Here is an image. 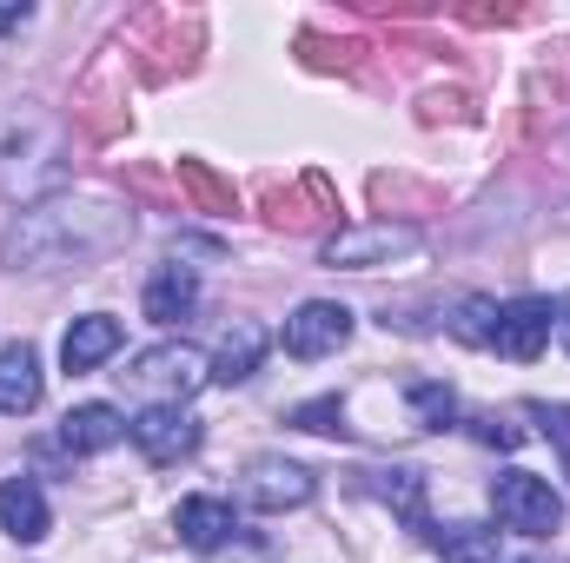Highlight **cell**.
Here are the masks:
<instances>
[{"label": "cell", "instance_id": "obj_9", "mask_svg": "<svg viewBox=\"0 0 570 563\" xmlns=\"http://www.w3.org/2000/svg\"><path fill=\"white\" fill-rule=\"evenodd\" d=\"M544 345H551V298H511V305H498V338H491V352L531 365V358H544Z\"/></svg>", "mask_w": 570, "mask_h": 563}, {"label": "cell", "instance_id": "obj_16", "mask_svg": "<svg viewBox=\"0 0 570 563\" xmlns=\"http://www.w3.org/2000/svg\"><path fill=\"white\" fill-rule=\"evenodd\" d=\"M266 325H253V318H239L226 338H219V352H213V385H246L253 372H259V358H266Z\"/></svg>", "mask_w": 570, "mask_h": 563}, {"label": "cell", "instance_id": "obj_2", "mask_svg": "<svg viewBox=\"0 0 570 563\" xmlns=\"http://www.w3.org/2000/svg\"><path fill=\"white\" fill-rule=\"evenodd\" d=\"M33 127H40V113H13V120H7V140H0V199H20V213L40 206V199H53V192L67 186L60 140L33 152V146H27Z\"/></svg>", "mask_w": 570, "mask_h": 563}, {"label": "cell", "instance_id": "obj_8", "mask_svg": "<svg viewBox=\"0 0 570 563\" xmlns=\"http://www.w3.org/2000/svg\"><path fill=\"white\" fill-rule=\"evenodd\" d=\"M127 437L140 444L146 464H179L199 451V418L186 405H146L140 418H127Z\"/></svg>", "mask_w": 570, "mask_h": 563}, {"label": "cell", "instance_id": "obj_7", "mask_svg": "<svg viewBox=\"0 0 570 563\" xmlns=\"http://www.w3.org/2000/svg\"><path fill=\"white\" fill-rule=\"evenodd\" d=\"M279 338H285V352L305 358V365H312V358H332V352L352 345V312H345L338 298H305V305L285 318Z\"/></svg>", "mask_w": 570, "mask_h": 563}, {"label": "cell", "instance_id": "obj_10", "mask_svg": "<svg viewBox=\"0 0 570 563\" xmlns=\"http://www.w3.org/2000/svg\"><path fill=\"white\" fill-rule=\"evenodd\" d=\"M120 345H127L120 318H107V312H87V318H73V325H67V338H60V365H67L73 378H87V372H100V365H107Z\"/></svg>", "mask_w": 570, "mask_h": 563}, {"label": "cell", "instance_id": "obj_14", "mask_svg": "<svg viewBox=\"0 0 570 563\" xmlns=\"http://www.w3.org/2000/svg\"><path fill=\"white\" fill-rule=\"evenodd\" d=\"M140 305H146V318L153 325H179V318H193V305H199V273L193 266H159L153 279H146V292H140Z\"/></svg>", "mask_w": 570, "mask_h": 563}, {"label": "cell", "instance_id": "obj_24", "mask_svg": "<svg viewBox=\"0 0 570 563\" xmlns=\"http://www.w3.org/2000/svg\"><path fill=\"white\" fill-rule=\"evenodd\" d=\"M551 338H558V345L570 352V292L558 298V305H551Z\"/></svg>", "mask_w": 570, "mask_h": 563}, {"label": "cell", "instance_id": "obj_3", "mask_svg": "<svg viewBox=\"0 0 570 563\" xmlns=\"http://www.w3.org/2000/svg\"><path fill=\"white\" fill-rule=\"evenodd\" d=\"M491 511L518 537H551L564 524V491L551 477H538V471H498L491 477Z\"/></svg>", "mask_w": 570, "mask_h": 563}, {"label": "cell", "instance_id": "obj_18", "mask_svg": "<svg viewBox=\"0 0 570 563\" xmlns=\"http://www.w3.org/2000/svg\"><path fill=\"white\" fill-rule=\"evenodd\" d=\"M372 491L405 517V524H419V531H431V517H425V477L419 471H379L372 477Z\"/></svg>", "mask_w": 570, "mask_h": 563}, {"label": "cell", "instance_id": "obj_11", "mask_svg": "<svg viewBox=\"0 0 570 563\" xmlns=\"http://www.w3.org/2000/svg\"><path fill=\"white\" fill-rule=\"evenodd\" d=\"M173 531H179V544H186V551H206V557H219V551L239 537V524H233V504H226V497H179Z\"/></svg>", "mask_w": 570, "mask_h": 563}, {"label": "cell", "instance_id": "obj_13", "mask_svg": "<svg viewBox=\"0 0 570 563\" xmlns=\"http://www.w3.org/2000/svg\"><path fill=\"white\" fill-rule=\"evenodd\" d=\"M40 392H47V378H40V352L20 338V345H7L0 352V418H27L33 405H40Z\"/></svg>", "mask_w": 570, "mask_h": 563}, {"label": "cell", "instance_id": "obj_5", "mask_svg": "<svg viewBox=\"0 0 570 563\" xmlns=\"http://www.w3.org/2000/svg\"><path fill=\"white\" fill-rule=\"evenodd\" d=\"M120 378L140 392L146 405H186V398L213 378V358L193 352V345H153V352H140Z\"/></svg>", "mask_w": 570, "mask_h": 563}, {"label": "cell", "instance_id": "obj_12", "mask_svg": "<svg viewBox=\"0 0 570 563\" xmlns=\"http://www.w3.org/2000/svg\"><path fill=\"white\" fill-rule=\"evenodd\" d=\"M0 531L13 544H40L53 531V511H47V491L33 477H0Z\"/></svg>", "mask_w": 570, "mask_h": 563}, {"label": "cell", "instance_id": "obj_21", "mask_svg": "<svg viewBox=\"0 0 570 563\" xmlns=\"http://www.w3.org/2000/svg\"><path fill=\"white\" fill-rule=\"evenodd\" d=\"M285 424L332 437V431H345V405H338V398H312V405H292V412H285Z\"/></svg>", "mask_w": 570, "mask_h": 563}, {"label": "cell", "instance_id": "obj_23", "mask_svg": "<svg viewBox=\"0 0 570 563\" xmlns=\"http://www.w3.org/2000/svg\"><path fill=\"white\" fill-rule=\"evenodd\" d=\"M478 437H484V444H498V451H518V444H524V431H518L511 418H498V412H484V418H478Z\"/></svg>", "mask_w": 570, "mask_h": 563}, {"label": "cell", "instance_id": "obj_4", "mask_svg": "<svg viewBox=\"0 0 570 563\" xmlns=\"http://www.w3.org/2000/svg\"><path fill=\"white\" fill-rule=\"evenodd\" d=\"M419 246H425L419 226H405V219H365V226H345V233L325 239V266L332 273H379L392 259H412Z\"/></svg>", "mask_w": 570, "mask_h": 563}, {"label": "cell", "instance_id": "obj_19", "mask_svg": "<svg viewBox=\"0 0 570 563\" xmlns=\"http://www.w3.org/2000/svg\"><path fill=\"white\" fill-rule=\"evenodd\" d=\"M451 338H464V345H484V352H491V338H498V298H464V305H458V318H451Z\"/></svg>", "mask_w": 570, "mask_h": 563}, {"label": "cell", "instance_id": "obj_20", "mask_svg": "<svg viewBox=\"0 0 570 563\" xmlns=\"http://www.w3.org/2000/svg\"><path fill=\"white\" fill-rule=\"evenodd\" d=\"M412 412H419V431H444L458 418V392L451 385H412Z\"/></svg>", "mask_w": 570, "mask_h": 563}, {"label": "cell", "instance_id": "obj_6", "mask_svg": "<svg viewBox=\"0 0 570 563\" xmlns=\"http://www.w3.org/2000/svg\"><path fill=\"white\" fill-rule=\"evenodd\" d=\"M312 491H318V477H312L305 464H292V457H253L246 477H239V497H246L253 511H266V517H279V511H305Z\"/></svg>", "mask_w": 570, "mask_h": 563}, {"label": "cell", "instance_id": "obj_17", "mask_svg": "<svg viewBox=\"0 0 570 563\" xmlns=\"http://www.w3.org/2000/svg\"><path fill=\"white\" fill-rule=\"evenodd\" d=\"M431 537V551L438 557H451V563H504V551H498V531H478V524H431L425 531Z\"/></svg>", "mask_w": 570, "mask_h": 563}, {"label": "cell", "instance_id": "obj_22", "mask_svg": "<svg viewBox=\"0 0 570 563\" xmlns=\"http://www.w3.org/2000/svg\"><path fill=\"white\" fill-rule=\"evenodd\" d=\"M531 418L544 424V437L558 444V457H564V471H570V405H531Z\"/></svg>", "mask_w": 570, "mask_h": 563}, {"label": "cell", "instance_id": "obj_15", "mask_svg": "<svg viewBox=\"0 0 570 563\" xmlns=\"http://www.w3.org/2000/svg\"><path fill=\"white\" fill-rule=\"evenodd\" d=\"M127 437V418L114 412V405H73L67 418H60V444L73 451V457H100V451H114Z\"/></svg>", "mask_w": 570, "mask_h": 563}, {"label": "cell", "instance_id": "obj_1", "mask_svg": "<svg viewBox=\"0 0 570 563\" xmlns=\"http://www.w3.org/2000/svg\"><path fill=\"white\" fill-rule=\"evenodd\" d=\"M134 239V213L114 206V199H40L27 206L7 239H0V266L7 273H80L107 253H120Z\"/></svg>", "mask_w": 570, "mask_h": 563}, {"label": "cell", "instance_id": "obj_25", "mask_svg": "<svg viewBox=\"0 0 570 563\" xmlns=\"http://www.w3.org/2000/svg\"><path fill=\"white\" fill-rule=\"evenodd\" d=\"M27 27V0H0V33H20Z\"/></svg>", "mask_w": 570, "mask_h": 563}]
</instances>
